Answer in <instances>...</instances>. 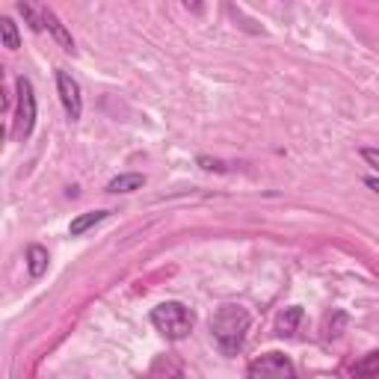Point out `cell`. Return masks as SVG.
Instances as JSON below:
<instances>
[{
	"mask_svg": "<svg viewBox=\"0 0 379 379\" xmlns=\"http://www.w3.org/2000/svg\"><path fill=\"white\" fill-rule=\"evenodd\" d=\"M249 379H297V368L282 353H266L249 364Z\"/></svg>",
	"mask_w": 379,
	"mask_h": 379,
	"instance_id": "cell-3",
	"label": "cell"
},
{
	"mask_svg": "<svg viewBox=\"0 0 379 379\" xmlns=\"http://www.w3.org/2000/svg\"><path fill=\"white\" fill-rule=\"evenodd\" d=\"M151 323L163 338L181 341V338H187L190 329H193V314L184 302H163L151 311Z\"/></svg>",
	"mask_w": 379,
	"mask_h": 379,
	"instance_id": "cell-2",
	"label": "cell"
},
{
	"mask_svg": "<svg viewBox=\"0 0 379 379\" xmlns=\"http://www.w3.org/2000/svg\"><path fill=\"white\" fill-rule=\"evenodd\" d=\"M199 163H202V166H205V169H217V172H222V169H226V166H222V163H219V160H207V158H202V160H199Z\"/></svg>",
	"mask_w": 379,
	"mask_h": 379,
	"instance_id": "cell-14",
	"label": "cell"
},
{
	"mask_svg": "<svg viewBox=\"0 0 379 379\" xmlns=\"http://www.w3.org/2000/svg\"><path fill=\"white\" fill-rule=\"evenodd\" d=\"M249 311L240 305H222L219 311L210 320V332H214L217 344L222 347V353H237L246 341V332H249Z\"/></svg>",
	"mask_w": 379,
	"mask_h": 379,
	"instance_id": "cell-1",
	"label": "cell"
},
{
	"mask_svg": "<svg viewBox=\"0 0 379 379\" xmlns=\"http://www.w3.org/2000/svg\"><path fill=\"white\" fill-rule=\"evenodd\" d=\"M41 24L48 27V30L53 33V39H57V41H60V45H63L65 51H75V39H72V33L65 30V27H63V21H60L57 15H53V12H51L48 6H41Z\"/></svg>",
	"mask_w": 379,
	"mask_h": 379,
	"instance_id": "cell-6",
	"label": "cell"
},
{
	"mask_svg": "<svg viewBox=\"0 0 379 379\" xmlns=\"http://www.w3.org/2000/svg\"><path fill=\"white\" fill-rule=\"evenodd\" d=\"M368 187H371L373 193H379V181H376V178H368Z\"/></svg>",
	"mask_w": 379,
	"mask_h": 379,
	"instance_id": "cell-15",
	"label": "cell"
},
{
	"mask_svg": "<svg viewBox=\"0 0 379 379\" xmlns=\"http://www.w3.org/2000/svg\"><path fill=\"white\" fill-rule=\"evenodd\" d=\"M376 373H379V353H371L359 364H353V379H368V376H376Z\"/></svg>",
	"mask_w": 379,
	"mask_h": 379,
	"instance_id": "cell-10",
	"label": "cell"
},
{
	"mask_svg": "<svg viewBox=\"0 0 379 379\" xmlns=\"http://www.w3.org/2000/svg\"><path fill=\"white\" fill-rule=\"evenodd\" d=\"M48 249L45 246H39V243H33L30 249H27V270H30V276L33 278H41L48 273Z\"/></svg>",
	"mask_w": 379,
	"mask_h": 379,
	"instance_id": "cell-7",
	"label": "cell"
},
{
	"mask_svg": "<svg viewBox=\"0 0 379 379\" xmlns=\"http://www.w3.org/2000/svg\"><path fill=\"white\" fill-rule=\"evenodd\" d=\"M57 89H60V101L65 107V116L77 122L83 116V95H80V83L68 75V72H57Z\"/></svg>",
	"mask_w": 379,
	"mask_h": 379,
	"instance_id": "cell-5",
	"label": "cell"
},
{
	"mask_svg": "<svg viewBox=\"0 0 379 379\" xmlns=\"http://www.w3.org/2000/svg\"><path fill=\"white\" fill-rule=\"evenodd\" d=\"M0 36H4V45L9 51H18L21 39H18V27H15V21H12V18H0Z\"/></svg>",
	"mask_w": 379,
	"mask_h": 379,
	"instance_id": "cell-12",
	"label": "cell"
},
{
	"mask_svg": "<svg viewBox=\"0 0 379 379\" xmlns=\"http://www.w3.org/2000/svg\"><path fill=\"white\" fill-rule=\"evenodd\" d=\"M146 184V175L139 172H128V175H119L107 184V193H134V190H143Z\"/></svg>",
	"mask_w": 379,
	"mask_h": 379,
	"instance_id": "cell-8",
	"label": "cell"
},
{
	"mask_svg": "<svg viewBox=\"0 0 379 379\" xmlns=\"http://www.w3.org/2000/svg\"><path fill=\"white\" fill-rule=\"evenodd\" d=\"M15 89H18V119H15V136L27 139L33 134V124H36V92H33V83L27 77L15 80Z\"/></svg>",
	"mask_w": 379,
	"mask_h": 379,
	"instance_id": "cell-4",
	"label": "cell"
},
{
	"mask_svg": "<svg viewBox=\"0 0 379 379\" xmlns=\"http://www.w3.org/2000/svg\"><path fill=\"white\" fill-rule=\"evenodd\" d=\"M300 320H302V308H288V311L278 317V335H293L297 332V326H300Z\"/></svg>",
	"mask_w": 379,
	"mask_h": 379,
	"instance_id": "cell-11",
	"label": "cell"
},
{
	"mask_svg": "<svg viewBox=\"0 0 379 379\" xmlns=\"http://www.w3.org/2000/svg\"><path fill=\"white\" fill-rule=\"evenodd\" d=\"M361 158L368 160L373 169H379V148H361Z\"/></svg>",
	"mask_w": 379,
	"mask_h": 379,
	"instance_id": "cell-13",
	"label": "cell"
},
{
	"mask_svg": "<svg viewBox=\"0 0 379 379\" xmlns=\"http://www.w3.org/2000/svg\"><path fill=\"white\" fill-rule=\"evenodd\" d=\"M101 219H107V210H89V214H80L77 219H72V226H68V231H72V237L89 231L92 226H98Z\"/></svg>",
	"mask_w": 379,
	"mask_h": 379,
	"instance_id": "cell-9",
	"label": "cell"
}]
</instances>
